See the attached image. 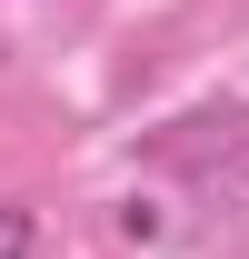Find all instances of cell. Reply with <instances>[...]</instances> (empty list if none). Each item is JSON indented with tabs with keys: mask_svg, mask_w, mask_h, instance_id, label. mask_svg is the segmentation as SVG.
Returning <instances> with one entry per match:
<instances>
[{
	"mask_svg": "<svg viewBox=\"0 0 249 259\" xmlns=\"http://www.w3.org/2000/svg\"><path fill=\"white\" fill-rule=\"evenodd\" d=\"M30 239H40L30 209H0V259H30Z\"/></svg>",
	"mask_w": 249,
	"mask_h": 259,
	"instance_id": "cell-1",
	"label": "cell"
}]
</instances>
